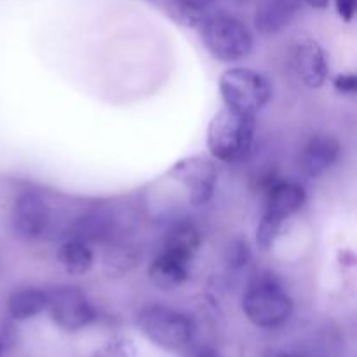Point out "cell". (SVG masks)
<instances>
[{
    "mask_svg": "<svg viewBox=\"0 0 357 357\" xmlns=\"http://www.w3.org/2000/svg\"><path fill=\"white\" fill-rule=\"evenodd\" d=\"M241 303L248 321L264 330L282 326L293 314L291 296L279 279L268 272H261L251 279Z\"/></svg>",
    "mask_w": 357,
    "mask_h": 357,
    "instance_id": "1",
    "label": "cell"
},
{
    "mask_svg": "<svg viewBox=\"0 0 357 357\" xmlns=\"http://www.w3.org/2000/svg\"><path fill=\"white\" fill-rule=\"evenodd\" d=\"M255 131H257V121L253 115L241 114V112L225 107L209 122V153L220 162H241L251 152Z\"/></svg>",
    "mask_w": 357,
    "mask_h": 357,
    "instance_id": "2",
    "label": "cell"
},
{
    "mask_svg": "<svg viewBox=\"0 0 357 357\" xmlns=\"http://www.w3.org/2000/svg\"><path fill=\"white\" fill-rule=\"evenodd\" d=\"M201 40L213 58L223 63H236L253 51V33L246 23L230 14H213L199 23Z\"/></svg>",
    "mask_w": 357,
    "mask_h": 357,
    "instance_id": "3",
    "label": "cell"
},
{
    "mask_svg": "<svg viewBox=\"0 0 357 357\" xmlns=\"http://www.w3.org/2000/svg\"><path fill=\"white\" fill-rule=\"evenodd\" d=\"M138 328L143 337L169 352L185 351L195 333L194 321L187 314L159 303L145 307L138 314Z\"/></svg>",
    "mask_w": 357,
    "mask_h": 357,
    "instance_id": "4",
    "label": "cell"
},
{
    "mask_svg": "<svg viewBox=\"0 0 357 357\" xmlns=\"http://www.w3.org/2000/svg\"><path fill=\"white\" fill-rule=\"evenodd\" d=\"M220 94L227 108L255 117L271 101L272 86L264 73L239 66L222 73Z\"/></svg>",
    "mask_w": 357,
    "mask_h": 357,
    "instance_id": "5",
    "label": "cell"
},
{
    "mask_svg": "<svg viewBox=\"0 0 357 357\" xmlns=\"http://www.w3.org/2000/svg\"><path fill=\"white\" fill-rule=\"evenodd\" d=\"M167 178L183 190L185 201L194 208L208 204L213 199L218 183V171L209 159L204 157H187L178 160L167 171Z\"/></svg>",
    "mask_w": 357,
    "mask_h": 357,
    "instance_id": "6",
    "label": "cell"
},
{
    "mask_svg": "<svg viewBox=\"0 0 357 357\" xmlns=\"http://www.w3.org/2000/svg\"><path fill=\"white\" fill-rule=\"evenodd\" d=\"M51 319L63 331H79L87 328L96 319V310L77 286H56L47 291V307Z\"/></svg>",
    "mask_w": 357,
    "mask_h": 357,
    "instance_id": "7",
    "label": "cell"
},
{
    "mask_svg": "<svg viewBox=\"0 0 357 357\" xmlns=\"http://www.w3.org/2000/svg\"><path fill=\"white\" fill-rule=\"evenodd\" d=\"M51 211L44 195L37 190H21L10 208V227L17 239L37 241L47 232Z\"/></svg>",
    "mask_w": 357,
    "mask_h": 357,
    "instance_id": "8",
    "label": "cell"
},
{
    "mask_svg": "<svg viewBox=\"0 0 357 357\" xmlns=\"http://www.w3.org/2000/svg\"><path fill=\"white\" fill-rule=\"evenodd\" d=\"M293 70L300 82L309 89H319L330 77V66L324 49L312 38H302L293 45Z\"/></svg>",
    "mask_w": 357,
    "mask_h": 357,
    "instance_id": "9",
    "label": "cell"
},
{
    "mask_svg": "<svg viewBox=\"0 0 357 357\" xmlns=\"http://www.w3.org/2000/svg\"><path fill=\"white\" fill-rule=\"evenodd\" d=\"M117 216L108 206H94L77 220H73L68 237L84 241L87 244H107L117 239Z\"/></svg>",
    "mask_w": 357,
    "mask_h": 357,
    "instance_id": "10",
    "label": "cell"
},
{
    "mask_svg": "<svg viewBox=\"0 0 357 357\" xmlns=\"http://www.w3.org/2000/svg\"><path fill=\"white\" fill-rule=\"evenodd\" d=\"M190 258L160 248L149 265V279L155 288L171 291L190 279Z\"/></svg>",
    "mask_w": 357,
    "mask_h": 357,
    "instance_id": "11",
    "label": "cell"
},
{
    "mask_svg": "<svg viewBox=\"0 0 357 357\" xmlns=\"http://www.w3.org/2000/svg\"><path fill=\"white\" fill-rule=\"evenodd\" d=\"M342 145L335 136L316 135L307 142L300 153V169L305 176L319 178L337 164Z\"/></svg>",
    "mask_w": 357,
    "mask_h": 357,
    "instance_id": "12",
    "label": "cell"
},
{
    "mask_svg": "<svg viewBox=\"0 0 357 357\" xmlns=\"http://www.w3.org/2000/svg\"><path fill=\"white\" fill-rule=\"evenodd\" d=\"M307 192L296 181H274L267 190L265 211L268 218L284 223L289 216L298 213L305 206Z\"/></svg>",
    "mask_w": 357,
    "mask_h": 357,
    "instance_id": "13",
    "label": "cell"
},
{
    "mask_svg": "<svg viewBox=\"0 0 357 357\" xmlns=\"http://www.w3.org/2000/svg\"><path fill=\"white\" fill-rule=\"evenodd\" d=\"M302 6L303 0H261L255 13V28L265 37L279 33L289 26Z\"/></svg>",
    "mask_w": 357,
    "mask_h": 357,
    "instance_id": "14",
    "label": "cell"
},
{
    "mask_svg": "<svg viewBox=\"0 0 357 357\" xmlns=\"http://www.w3.org/2000/svg\"><path fill=\"white\" fill-rule=\"evenodd\" d=\"M47 307V291L33 286L20 288L10 293L7 300V312L14 321H28L37 317Z\"/></svg>",
    "mask_w": 357,
    "mask_h": 357,
    "instance_id": "15",
    "label": "cell"
},
{
    "mask_svg": "<svg viewBox=\"0 0 357 357\" xmlns=\"http://www.w3.org/2000/svg\"><path fill=\"white\" fill-rule=\"evenodd\" d=\"M59 265L68 272L70 275H84L93 268L94 253L91 250V244L75 237H66L58 248Z\"/></svg>",
    "mask_w": 357,
    "mask_h": 357,
    "instance_id": "16",
    "label": "cell"
},
{
    "mask_svg": "<svg viewBox=\"0 0 357 357\" xmlns=\"http://www.w3.org/2000/svg\"><path fill=\"white\" fill-rule=\"evenodd\" d=\"M138 248L124 239H114L107 243V250L103 255V268L110 275H124L131 272L139 264Z\"/></svg>",
    "mask_w": 357,
    "mask_h": 357,
    "instance_id": "17",
    "label": "cell"
},
{
    "mask_svg": "<svg viewBox=\"0 0 357 357\" xmlns=\"http://www.w3.org/2000/svg\"><path fill=\"white\" fill-rule=\"evenodd\" d=\"M201 244L202 234L199 230V227L195 223H192L190 220H183V222H178L171 227L166 239H164L162 248L194 260Z\"/></svg>",
    "mask_w": 357,
    "mask_h": 357,
    "instance_id": "18",
    "label": "cell"
},
{
    "mask_svg": "<svg viewBox=\"0 0 357 357\" xmlns=\"http://www.w3.org/2000/svg\"><path fill=\"white\" fill-rule=\"evenodd\" d=\"M282 229V223L275 222V220L268 218L267 215L261 216L260 223L257 227V244L258 248H261L264 251L271 250L274 246V243L278 241L279 232Z\"/></svg>",
    "mask_w": 357,
    "mask_h": 357,
    "instance_id": "19",
    "label": "cell"
},
{
    "mask_svg": "<svg viewBox=\"0 0 357 357\" xmlns=\"http://www.w3.org/2000/svg\"><path fill=\"white\" fill-rule=\"evenodd\" d=\"M93 357H136V347L129 338L117 337L98 349Z\"/></svg>",
    "mask_w": 357,
    "mask_h": 357,
    "instance_id": "20",
    "label": "cell"
},
{
    "mask_svg": "<svg viewBox=\"0 0 357 357\" xmlns=\"http://www.w3.org/2000/svg\"><path fill=\"white\" fill-rule=\"evenodd\" d=\"M227 265L230 271H239V268L246 267L248 261L251 260V250L248 241L237 239L227 250Z\"/></svg>",
    "mask_w": 357,
    "mask_h": 357,
    "instance_id": "21",
    "label": "cell"
},
{
    "mask_svg": "<svg viewBox=\"0 0 357 357\" xmlns=\"http://www.w3.org/2000/svg\"><path fill=\"white\" fill-rule=\"evenodd\" d=\"M215 0H176V7H178V13H180L181 17L188 21V23H201L204 17L202 14L206 13L211 3Z\"/></svg>",
    "mask_w": 357,
    "mask_h": 357,
    "instance_id": "22",
    "label": "cell"
},
{
    "mask_svg": "<svg viewBox=\"0 0 357 357\" xmlns=\"http://www.w3.org/2000/svg\"><path fill=\"white\" fill-rule=\"evenodd\" d=\"M333 86L340 94H349V96H352L357 91V77L354 73H340V75L335 77Z\"/></svg>",
    "mask_w": 357,
    "mask_h": 357,
    "instance_id": "23",
    "label": "cell"
},
{
    "mask_svg": "<svg viewBox=\"0 0 357 357\" xmlns=\"http://www.w3.org/2000/svg\"><path fill=\"white\" fill-rule=\"evenodd\" d=\"M337 13L345 23H351L356 14V0H335Z\"/></svg>",
    "mask_w": 357,
    "mask_h": 357,
    "instance_id": "24",
    "label": "cell"
},
{
    "mask_svg": "<svg viewBox=\"0 0 357 357\" xmlns=\"http://www.w3.org/2000/svg\"><path fill=\"white\" fill-rule=\"evenodd\" d=\"M303 2L309 3L310 7H316V9H326L330 0H303Z\"/></svg>",
    "mask_w": 357,
    "mask_h": 357,
    "instance_id": "25",
    "label": "cell"
},
{
    "mask_svg": "<svg viewBox=\"0 0 357 357\" xmlns=\"http://www.w3.org/2000/svg\"><path fill=\"white\" fill-rule=\"evenodd\" d=\"M197 357H220L218 352L215 351V349H202L201 352H199Z\"/></svg>",
    "mask_w": 357,
    "mask_h": 357,
    "instance_id": "26",
    "label": "cell"
},
{
    "mask_svg": "<svg viewBox=\"0 0 357 357\" xmlns=\"http://www.w3.org/2000/svg\"><path fill=\"white\" fill-rule=\"evenodd\" d=\"M261 357H293V356L286 354V352H282V351H268V352H265Z\"/></svg>",
    "mask_w": 357,
    "mask_h": 357,
    "instance_id": "27",
    "label": "cell"
},
{
    "mask_svg": "<svg viewBox=\"0 0 357 357\" xmlns=\"http://www.w3.org/2000/svg\"><path fill=\"white\" fill-rule=\"evenodd\" d=\"M0 357H2V340H0Z\"/></svg>",
    "mask_w": 357,
    "mask_h": 357,
    "instance_id": "28",
    "label": "cell"
}]
</instances>
